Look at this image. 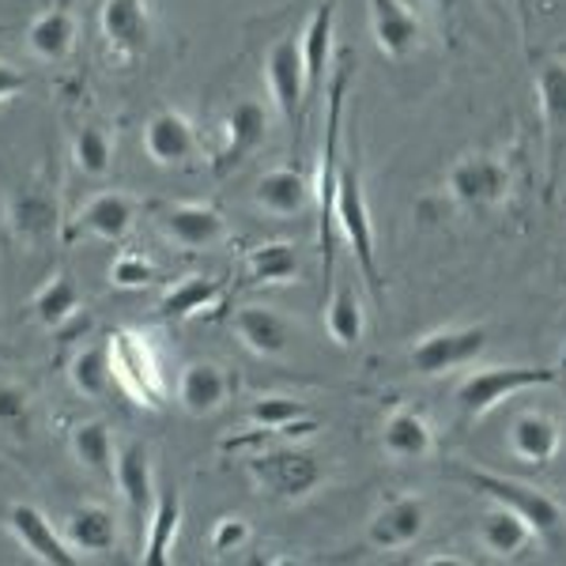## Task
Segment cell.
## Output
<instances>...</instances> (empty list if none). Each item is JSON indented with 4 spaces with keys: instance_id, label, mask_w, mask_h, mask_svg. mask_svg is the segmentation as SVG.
<instances>
[{
    "instance_id": "6da1fadb",
    "label": "cell",
    "mask_w": 566,
    "mask_h": 566,
    "mask_svg": "<svg viewBox=\"0 0 566 566\" xmlns=\"http://www.w3.org/2000/svg\"><path fill=\"white\" fill-rule=\"evenodd\" d=\"M245 472H250L253 488H258L264 499L283 502V506L310 502L328 480H333L322 453L306 450V446H298V442H287V438L276 446H264L261 453H253V458L245 461Z\"/></svg>"
},
{
    "instance_id": "7a4b0ae2",
    "label": "cell",
    "mask_w": 566,
    "mask_h": 566,
    "mask_svg": "<svg viewBox=\"0 0 566 566\" xmlns=\"http://www.w3.org/2000/svg\"><path fill=\"white\" fill-rule=\"evenodd\" d=\"M517 170L510 163V151H464L446 170V197L464 216H491L514 200Z\"/></svg>"
},
{
    "instance_id": "3957f363",
    "label": "cell",
    "mask_w": 566,
    "mask_h": 566,
    "mask_svg": "<svg viewBox=\"0 0 566 566\" xmlns=\"http://www.w3.org/2000/svg\"><path fill=\"white\" fill-rule=\"evenodd\" d=\"M352 80V57H344L336 65V76L328 80V106H325V144H322V163H317V181H314V208H317V245H322V272H325V291L333 287V197H336V170H340L344 155V95H348Z\"/></svg>"
},
{
    "instance_id": "277c9868",
    "label": "cell",
    "mask_w": 566,
    "mask_h": 566,
    "mask_svg": "<svg viewBox=\"0 0 566 566\" xmlns=\"http://www.w3.org/2000/svg\"><path fill=\"white\" fill-rule=\"evenodd\" d=\"M450 476L461 480L464 488L476 491V495L514 510L517 517H525L541 541H559L563 536L566 510H563V502L555 495H547L544 488H533V483L514 480V476H499V472H491V469H469V464H453Z\"/></svg>"
},
{
    "instance_id": "5b68a950",
    "label": "cell",
    "mask_w": 566,
    "mask_h": 566,
    "mask_svg": "<svg viewBox=\"0 0 566 566\" xmlns=\"http://www.w3.org/2000/svg\"><path fill=\"white\" fill-rule=\"evenodd\" d=\"M106 344L114 386L140 408L167 405V370H163V355L151 344V336L140 328H114Z\"/></svg>"
},
{
    "instance_id": "8992f818",
    "label": "cell",
    "mask_w": 566,
    "mask_h": 566,
    "mask_svg": "<svg viewBox=\"0 0 566 566\" xmlns=\"http://www.w3.org/2000/svg\"><path fill=\"white\" fill-rule=\"evenodd\" d=\"M555 374L544 367H472L453 389V405H458V423L476 427L488 419L499 405L533 392L541 386H552Z\"/></svg>"
},
{
    "instance_id": "52a82bcc",
    "label": "cell",
    "mask_w": 566,
    "mask_h": 566,
    "mask_svg": "<svg viewBox=\"0 0 566 566\" xmlns=\"http://www.w3.org/2000/svg\"><path fill=\"white\" fill-rule=\"evenodd\" d=\"M333 223L340 227L344 242L352 245L355 261H359L363 276H367L374 295H381V272H378V245H374V219L363 193V178L352 163V151L340 155V170H336V197H333Z\"/></svg>"
},
{
    "instance_id": "ba28073f",
    "label": "cell",
    "mask_w": 566,
    "mask_h": 566,
    "mask_svg": "<svg viewBox=\"0 0 566 566\" xmlns=\"http://www.w3.org/2000/svg\"><path fill=\"white\" fill-rule=\"evenodd\" d=\"M488 348V328L476 322L464 325H438L431 333L416 336L408 348V367L423 378H442V374L464 370L480 359Z\"/></svg>"
},
{
    "instance_id": "9c48e42d",
    "label": "cell",
    "mask_w": 566,
    "mask_h": 566,
    "mask_svg": "<svg viewBox=\"0 0 566 566\" xmlns=\"http://www.w3.org/2000/svg\"><path fill=\"white\" fill-rule=\"evenodd\" d=\"M264 87L272 95V106L280 109L283 125L298 140L306 122V72H303V53H298V31L280 34L276 42L264 50Z\"/></svg>"
},
{
    "instance_id": "30bf717a",
    "label": "cell",
    "mask_w": 566,
    "mask_h": 566,
    "mask_svg": "<svg viewBox=\"0 0 566 566\" xmlns=\"http://www.w3.org/2000/svg\"><path fill=\"white\" fill-rule=\"evenodd\" d=\"M98 39L114 61H140L155 42L151 0H103L98 4Z\"/></svg>"
},
{
    "instance_id": "8fae6325",
    "label": "cell",
    "mask_w": 566,
    "mask_h": 566,
    "mask_svg": "<svg viewBox=\"0 0 566 566\" xmlns=\"http://www.w3.org/2000/svg\"><path fill=\"white\" fill-rule=\"evenodd\" d=\"M8 231L23 242H45L61 231V193L50 175L31 178L27 186H15L4 200Z\"/></svg>"
},
{
    "instance_id": "7c38bea8",
    "label": "cell",
    "mask_w": 566,
    "mask_h": 566,
    "mask_svg": "<svg viewBox=\"0 0 566 566\" xmlns=\"http://www.w3.org/2000/svg\"><path fill=\"white\" fill-rule=\"evenodd\" d=\"M427 522H431V502L423 495H392L378 506V514L367 525V547L370 552H408L423 541Z\"/></svg>"
},
{
    "instance_id": "4fadbf2b",
    "label": "cell",
    "mask_w": 566,
    "mask_h": 566,
    "mask_svg": "<svg viewBox=\"0 0 566 566\" xmlns=\"http://www.w3.org/2000/svg\"><path fill=\"white\" fill-rule=\"evenodd\" d=\"M272 114L261 98H239L219 122V151H216V175H231L242 167L253 151L269 140Z\"/></svg>"
},
{
    "instance_id": "5bb4252c",
    "label": "cell",
    "mask_w": 566,
    "mask_h": 566,
    "mask_svg": "<svg viewBox=\"0 0 566 566\" xmlns=\"http://www.w3.org/2000/svg\"><path fill=\"white\" fill-rule=\"evenodd\" d=\"M144 151H148V159L155 163V167L189 170L200 155L197 125L175 106L155 109L148 122H144Z\"/></svg>"
},
{
    "instance_id": "9a60e30c",
    "label": "cell",
    "mask_w": 566,
    "mask_h": 566,
    "mask_svg": "<svg viewBox=\"0 0 566 566\" xmlns=\"http://www.w3.org/2000/svg\"><path fill=\"white\" fill-rule=\"evenodd\" d=\"M4 525H8V533L15 536V544H20L34 563H42V566L84 563L69 547L65 533H57V525H53L34 502H12V506L4 510Z\"/></svg>"
},
{
    "instance_id": "2e32d148",
    "label": "cell",
    "mask_w": 566,
    "mask_h": 566,
    "mask_svg": "<svg viewBox=\"0 0 566 566\" xmlns=\"http://www.w3.org/2000/svg\"><path fill=\"white\" fill-rule=\"evenodd\" d=\"M506 450L525 469H547L563 450V423L544 408H522L506 423Z\"/></svg>"
},
{
    "instance_id": "e0dca14e",
    "label": "cell",
    "mask_w": 566,
    "mask_h": 566,
    "mask_svg": "<svg viewBox=\"0 0 566 566\" xmlns=\"http://www.w3.org/2000/svg\"><path fill=\"white\" fill-rule=\"evenodd\" d=\"M114 488L122 495L125 510H129V522L136 533L144 536L155 506V464H151V450L144 442H129V446H117V464H114Z\"/></svg>"
},
{
    "instance_id": "ac0fdd59",
    "label": "cell",
    "mask_w": 566,
    "mask_h": 566,
    "mask_svg": "<svg viewBox=\"0 0 566 566\" xmlns=\"http://www.w3.org/2000/svg\"><path fill=\"white\" fill-rule=\"evenodd\" d=\"M159 231L167 234L178 250H216L227 239V219L216 205L205 200H178V205L159 208Z\"/></svg>"
},
{
    "instance_id": "d6986e66",
    "label": "cell",
    "mask_w": 566,
    "mask_h": 566,
    "mask_svg": "<svg viewBox=\"0 0 566 566\" xmlns=\"http://www.w3.org/2000/svg\"><path fill=\"white\" fill-rule=\"evenodd\" d=\"M333 45H336V4L333 0H322L303 31H298V53H303V72H306V114L317 103V95L328 87Z\"/></svg>"
},
{
    "instance_id": "ffe728a7",
    "label": "cell",
    "mask_w": 566,
    "mask_h": 566,
    "mask_svg": "<svg viewBox=\"0 0 566 566\" xmlns=\"http://www.w3.org/2000/svg\"><path fill=\"white\" fill-rule=\"evenodd\" d=\"M136 227V200L129 193H98L91 197L80 216L72 219L65 242H76V239H98V242H125Z\"/></svg>"
},
{
    "instance_id": "44dd1931",
    "label": "cell",
    "mask_w": 566,
    "mask_h": 566,
    "mask_svg": "<svg viewBox=\"0 0 566 566\" xmlns=\"http://www.w3.org/2000/svg\"><path fill=\"white\" fill-rule=\"evenodd\" d=\"M378 442H381V453H386L389 461L416 464V461H427L434 453L438 431H434V423L427 412H419V408H412V405H400L381 419Z\"/></svg>"
},
{
    "instance_id": "7402d4cb",
    "label": "cell",
    "mask_w": 566,
    "mask_h": 566,
    "mask_svg": "<svg viewBox=\"0 0 566 566\" xmlns=\"http://www.w3.org/2000/svg\"><path fill=\"white\" fill-rule=\"evenodd\" d=\"M370 39L389 61H405L423 45V20L405 0H367Z\"/></svg>"
},
{
    "instance_id": "603a6c76",
    "label": "cell",
    "mask_w": 566,
    "mask_h": 566,
    "mask_svg": "<svg viewBox=\"0 0 566 566\" xmlns=\"http://www.w3.org/2000/svg\"><path fill=\"white\" fill-rule=\"evenodd\" d=\"M65 541L80 559H106L122 544V525H117L114 510L103 506V502H84V506L69 510Z\"/></svg>"
},
{
    "instance_id": "cb8c5ba5",
    "label": "cell",
    "mask_w": 566,
    "mask_h": 566,
    "mask_svg": "<svg viewBox=\"0 0 566 566\" xmlns=\"http://www.w3.org/2000/svg\"><path fill=\"white\" fill-rule=\"evenodd\" d=\"M253 200L272 219H298L314 208V181L295 167H272L253 181Z\"/></svg>"
},
{
    "instance_id": "d4e9b609",
    "label": "cell",
    "mask_w": 566,
    "mask_h": 566,
    "mask_svg": "<svg viewBox=\"0 0 566 566\" xmlns=\"http://www.w3.org/2000/svg\"><path fill=\"white\" fill-rule=\"evenodd\" d=\"M231 328L234 336L250 348L253 355H261V359H283L291 348V325L287 317L280 314V310L272 306H239L231 314Z\"/></svg>"
},
{
    "instance_id": "484cf974",
    "label": "cell",
    "mask_w": 566,
    "mask_h": 566,
    "mask_svg": "<svg viewBox=\"0 0 566 566\" xmlns=\"http://www.w3.org/2000/svg\"><path fill=\"white\" fill-rule=\"evenodd\" d=\"M76 39H80L76 12L69 4H53L42 15H34L31 27H27V53L34 61H42V65H61V61L72 57Z\"/></svg>"
},
{
    "instance_id": "4316f807",
    "label": "cell",
    "mask_w": 566,
    "mask_h": 566,
    "mask_svg": "<svg viewBox=\"0 0 566 566\" xmlns=\"http://www.w3.org/2000/svg\"><path fill=\"white\" fill-rule=\"evenodd\" d=\"M231 400V374L212 359H197L178 378V405L193 419L216 416Z\"/></svg>"
},
{
    "instance_id": "83f0119b",
    "label": "cell",
    "mask_w": 566,
    "mask_h": 566,
    "mask_svg": "<svg viewBox=\"0 0 566 566\" xmlns=\"http://www.w3.org/2000/svg\"><path fill=\"white\" fill-rule=\"evenodd\" d=\"M245 419H250V427L258 434H276V438H287V442H298L303 434L317 431V419L310 416L306 400L283 397V392L258 397L250 405V412H245Z\"/></svg>"
},
{
    "instance_id": "f1b7e54d",
    "label": "cell",
    "mask_w": 566,
    "mask_h": 566,
    "mask_svg": "<svg viewBox=\"0 0 566 566\" xmlns=\"http://www.w3.org/2000/svg\"><path fill=\"white\" fill-rule=\"evenodd\" d=\"M181 522H186L181 495L175 488H163L159 495H155L148 528H144V536H140V563L144 566H167L170 563V552H175Z\"/></svg>"
},
{
    "instance_id": "f546056e",
    "label": "cell",
    "mask_w": 566,
    "mask_h": 566,
    "mask_svg": "<svg viewBox=\"0 0 566 566\" xmlns=\"http://www.w3.org/2000/svg\"><path fill=\"white\" fill-rule=\"evenodd\" d=\"M536 541H541V536L533 533V525H528L525 517H517L514 510L491 502V514H483V522H480V547L491 559H499V563L522 559Z\"/></svg>"
},
{
    "instance_id": "4dcf8cb0",
    "label": "cell",
    "mask_w": 566,
    "mask_h": 566,
    "mask_svg": "<svg viewBox=\"0 0 566 566\" xmlns=\"http://www.w3.org/2000/svg\"><path fill=\"white\" fill-rule=\"evenodd\" d=\"M325 333L336 348H359L367 336V306H363L359 291L352 280H336L325 298Z\"/></svg>"
},
{
    "instance_id": "1f68e13d",
    "label": "cell",
    "mask_w": 566,
    "mask_h": 566,
    "mask_svg": "<svg viewBox=\"0 0 566 566\" xmlns=\"http://www.w3.org/2000/svg\"><path fill=\"white\" fill-rule=\"evenodd\" d=\"M69 453L91 476L114 480V464H117V438L109 431V423L103 419H84V423L72 427L69 434Z\"/></svg>"
},
{
    "instance_id": "d6a6232c",
    "label": "cell",
    "mask_w": 566,
    "mask_h": 566,
    "mask_svg": "<svg viewBox=\"0 0 566 566\" xmlns=\"http://www.w3.org/2000/svg\"><path fill=\"white\" fill-rule=\"evenodd\" d=\"M245 283L253 287H287L303 276V261L291 242H261L245 253Z\"/></svg>"
},
{
    "instance_id": "836d02e7",
    "label": "cell",
    "mask_w": 566,
    "mask_h": 566,
    "mask_svg": "<svg viewBox=\"0 0 566 566\" xmlns=\"http://www.w3.org/2000/svg\"><path fill=\"white\" fill-rule=\"evenodd\" d=\"M80 303H84L80 280L72 276V272H53V276L34 291L31 314L42 328H65L72 317L80 314Z\"/></svg>"
},
{
    "instance_id": "e575fe53",
    "label": "cell",
    "mask_w": 566,
    "mask_h": 566,
    "mask_svg": "<svg viewBox=\"0 0 566 566\" xmlns=\"http://www.w3.org/2000/svg\"><path fill=\"white\" fill-rule=\"evenodd\" d=\"M219 298H223V280L212 276H181L178 283H170L159 298V317L167 322H189V317L208 314Z\"/></svg>"
},
{
    "instance_id": "d590c367",
    "label": "cell",
    "mask_w": 566,
    "mask_h": 566,
    "mask_svg": "<svg viewBox=\"0 0 566 566\" xmlns=\"http://www.w3.org/2000/svg\"><path fill=\"white\" fill-rule=\"evenodd\" d=\"M536 98H541L544 129L552 136V148L566 140V61L544 57L536 65Z\"/></svg>"
},
{
    "instance_id": "8d00e7d4",
    "label": "cell",
    "mask_w": 566,
    "mask_h": 566,
    "mask_svg": "<svg viewBox=\"0 0 566 566\" xmlns=\"http://www.w3.org/2000/svg\"><path fill=\"white\" fill-rule=\"evenodd\" d=\"M69 381L80 397L87 400H103L114 389V370H109V344H84L76 355L69 359Z\"/></svg>"
},
{
    "instance_id": "74e56055",
    "label": "cell",
    "mask_w": 566,
    "mask_h": 566,
    "mask_svg": "<svg viewBox=\"0 0 566 566\" xmlns=\"http://www.w3.org/2000/svg\"><path fill=\"white\" fill-rule=\"evenodd\" d=\"M31 423H34L31 389H27L20 378H12L4 363H0V434L15 438V442H27V438H31Z\"/></svg>"
},
{
    "instance_id": "f35d334b",
    "label": "cell",
    "mask_w": 566,
    "mask_h": 566,
    "mask_svg": "<svg viewBox=\"0 0 566 566\" xmlns=\"http://www.w3.org/2000/svg\"><path fill=\"white\" fill-rule=\"evenodd\" d=\"M72 163L80 167V175L106 178L114 170V136L103 125H84L72 136Z\"/></svg>"
},
{
    "instance_id": "ab89813d",
    "label": "cell",
    "mask_w": 566,
    "mask_h": 566,
    "mask_svg": "<svg viewBox=\"0 0 566 566\" xmlns=\"http://www.w3.org/2000/svg\"><path fill=\"white\" fill-rule=\"evenodd\" d=\"M109 287L117 291H144V287H155L159 283V269L144 258V253H117L114 261H109V272H106Z\"/></svg>"
},
{
    "instance_id": "60d3db41",
    "label": "cell",
    "mask_w": 566,
    "mask_h": 566,
    "mask_svg": "<svg viewBox=\"0 0 566 566\" xmlns=\"http://www.w3.org/2000/svg\"><path fill=\"white\" fill-rule=\"evenodd\" d=\"M250 541H253V528L239 514L219 517L212 525V533H208V547H212L216 559H239L245 547H250Z\"/></svg>"
},
{
    "instance_id": "b9f144b4",
    "label": "cell",
    "mask_w": 566,
    "mask_h": 566,
    "mask_svg": "<svg viewBox=\"0 0 566 566\" xmlns=\"http://www.w3.org/2000/svg\"><path fill=\"white\" fill-rule=\"evenodd\" d=\"M20 91H27V72L15 69L12 61H0V106L12 103Z\"/></svg>"
},
{
    "instance_id": "7bdbcfd3",
    "label": "cell",
    "mask_w": 566,
    "mask_h": 566,
    "mask_svg": "<svg viewBox=\"0 0 566 566\" xmlns=\"http://www.w3.org/2000/svg\"><path fill=\"white\" fill-rule=\"evenodd\" d=\"M427 4H431V8H434V12H438V15H450V12H453V8H458V4H461V0H427Z\"/></svg>"
}]
</instances>
